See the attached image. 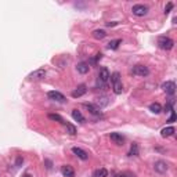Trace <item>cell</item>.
Masks as SVG:
<instances>
[{"mask_svg":"<svg viewBox=\"0 0 177 177\" xmlns=\"http://www.w3.org/2000/svg\"><path fill=\"white\" fill-rule=\"evenodd\" d=\"M111 82H112V89L115 94H122L123 91V86H122V80H120V74L119 72H113L112 75L109 76Z\"/></svg>","mask_w":177,"mask_h":177,"instance_id":"6da1fadb","label":"cell"},{"mask_svg":"<svg viewBox=\"0 0 177 177\" xmlns=\"http://www.w3.org/2000/svg\"><path fill=\"white\" fill-rule=\"evenodd\" d=\"M109 71L108 68H101L98 72V78H97V86H100V87H105L107 86V82L109 80Z\"/></svg>","mask_w":177,"mask_h":177,"instance_id":"7a4b0ae2","label":"cell"},{"mask_svg":"<svg viewBox=\"0 0 177 177\" xmlns=\"http://www.w3.org/2000/svg\"><path fill=\"white\" fill-rule=\"evenodd\" d=\"M158 46H159V48H162V50L169 51V50H172L173 48V46H174V41H173L170 37L162 36V37H159L158 39Z\"/></svg>","mask_w":177,"mask_h":177,"instance_id":"3957f363","label":"cell"},{"mask_svg":"<svg viewBox=\"0 0 177 177\" xmlns=\"http://www.w3.org/2000/svg\"><path fill=\"white\" fill-rule=\"evenodd\" d=\"M131 11L137 17H144V15H147V13H148V7L145 4H134Z\"/></svg>","mask_w":177,"mask_h":177,"instance_id":"277c9868","label":"cell"},{"mask_svg":"<svg viewBox=\"0 0 177 177\" xmlns=\"http://www.w3.org/2000/svg\"><path fill=\"white\" fill-rule=\"evenodd\" d=\"M131 72H133V75H136V76H147L148 74H150V69H148L147 67H144V65H136V67H133Z\"/></svg>","mask_w":177,"mask_h":177,"instance_id":"5b68a950","label":"cell"},{"mask_svg":"<svg viewBox=\"0 0 177 177\" xmlns=\"http://www.w3.org/2000/svg\"><path fill=\"white\" fill-rule=\"evenodd\" d=\"M154 169H155V172H157V173H161V174H163V173L168 172L169 165L166 163L165 161H157V162L154 163Z\"/></svg>","mask_w":177,"mask_h":177,"instance_id":"8992f818","label":"cell"},{"mask_svg":"<svg viewBox=\"0 0 177 177\" xmlns=\"http://www.w3.org/2000/svg\"><path fill=\"white\" fill-rule=\"evenodd\" d=\"M162 89H163V91L169 96H173L176 93V85H174V82H172V80L165 82L163 85H162Z\"/></svg>","mask_w":177,"mask_h":177,"instance_id":"52a82bcc","label":"cell"},{"mask_svg":"<svg viewBox=\"0 0 177 177\" xmlns=\"http://www.w3.org/2000/svg\"><path fill=\"white\" fill-rule=\"evenodd\" d=\"M47 97L50 100H53V101H57V102H65V101H67V98H65V97L62 96L60 91H54V90H53V91H48Z\"/></svg>","mask_w":177,"mask_h":177,"instance_id":"ba28073f","label":"cell"},{"mask_svg":"<svg viewBox=\"0 0 177 177\" xmlns=\"http://www.w3.org/2000/svg\"><path fill=\"white\" fill-rule=\"evenodd\" d=\"M72 152L78 157L79 159H82V161H87L89 159V154L86 152L85 150H82V148H78V147H74L72 148Z\"/></svg>","mask_w":177,"mask_h":177,"instance_id":"9c48e42d","label":"cell"},{"mask_svg":"<svg viewBox=\"0 0 177 177\" xmlns=\"http://www.w3.org/2000/svg\"><path fill=\"white\" fill-rule=\"evenodd\" d=\"M44 76H46V71L44 69H36V71H33L32 74L29 75V79H32V80H40V79H43Z\"/></svg>","mask_w":177,"mask_h":177,"instance_id":"30bf717a","label":"cell"},{"mask_svg":"<svg viewBox=\"0 0 177 177\" xmlns=\"http://www.w3.org/2000/svg\"><path fill=\"white\" fill-rule=\"evenodd\" d=\"M86 91H87V87H86L85 85H80V86H78L74 91H72V97H74V98H79V97L85 96Z\"/></svg>","mask_w":177,"mask_h":177,"instance_id":"8fae6325","label":"cell"},{"mask_svg":"<svg viewBox=\"0 0 177 177\" xmlns=\"http://www.w3.org/2000/svg\"><path fill=\"white\" fill-rule=\"evenodd\" d=\"M109 104V98L107 96H101V97H98V98L96 100V107L98 109H101L104 108V107H107Z\"/></svg>","mask_w":177,"mask_h":177,"instance_id":"7c38bea8","label":"cell"},{"mask_svg":"<svg viewBox=\"0 0 177 177\" xmlns=\"http://www.w3.org/2000/svg\"><path fill=\"white\" fill-rule=\"evenodd\" d=\"M61 173H62V176L64 177H74L75 176V170L72 169V166H69V165H64L61 168Z\"/></svg>","mask_w":177,"mask_h":177,"instance_id":"4fadbf2b","label":"cell"},{"mask_svg":"<svg viewBox=\"0 0 177 177\" xmlns=\"http://www.w3.org/2000/svg\"><path fill=\"white\" fill-rule=\"evenodd\" d=\"M111 140H112L115 144H118V145H122L124 143V137L122 136V134H119V133H111Z\"/></svg>","mask_w":177,"mask_h":177,"instance_id":"5bb4252c","label":"cell"},{"mask_svg":"<svg viewBox=\"0 0 177 177\" xmlns=\"http://www.w3.org/2000/svg\"><path fill=\"white\" fill-rule=\"evenodd\" d=\"M76 69H78L79 74L86 75V74H89V69H90V67H89L87 62H79L78 67H76Z\"/></svg>","mask_w":177,"mask_h":177,"instance_id":"9a60e30c","label":"cell"},{"mask_svg":"<svg viewBox=\"0 0 177 177\" xmlns=\"http://www.w3.org/2000/svg\"><path fill=\"white\" fill-rule=\"evenodd\" d=\"M174 131H176V129L173 126H168V127H165V129L161 130V136L162 137H170L174 134Z\"/></svg>","mask_w":177,"mask_h":177,"instance_id":"2e32d148","label":"cell"},{"mask_svg":"<svg viewBox=\"0 0 177 177\" xmlns=\"http://www.w3.org/2000/svg\"><path fill=\"white\" fill-rule=\"evenodd\" d=\"M72 118H74L76 122H79V123H85V116L82 115L80 111H78V109H74V111H72Z\"/></svg>","mask_w":177,"mask_h":177,"instance_id":"e0dca14e","label":"cell"},{"mask_svg":"<svg viewBox=\"0 0 177 177\" xmlns=\"http://www.w3.org/2000/svg\"><path fill=\"white\" fill-rule=\"evenodd\" d=\"M83 107H85L90 113H93V115H98L100 113V109L97 108L96 105H93V104H83Z\"/></svg>","mask_w":177,"mask_h":177,"instance_id":"ac0fdd59","label":"cell"},{"mask_svg":"<svg viewBox=\"0 0 177 177\" xmlns=\"http://www.w3.org/2000/svg\"><path fill=\"white\" fill-rule=\"evenodd\" d=\"M105 36H107V33H105V30H102V29H96L94 32H93V37L97 40H101Z\"/></svg>","mask_w":177,"mask_h":177,"instance_id":"d6986e66","label":"cell"},{"mask_svg":"<svg viewBox=\"0 0 177 177\" xmlns=\"http://www.w3.org/2000/svg\"><path fill=\"white\" fill-rule=\"evenodd\" d=\"M107 176H108V170L104 168L97 169V170L93 172V177H107Z\"/></svg>","mask_w":177,"mask_h":177,"instance_id":"ffe728a7","label":"cell"},{"mask_svg":"<svg viewBox=\"0 0 177 177\" xmlns=\"http://www.w3.org/2000/svg\"><path fill=\"white\" fill-rule=\"evenodd\" d=\"M150 111H151V112H154V113H161L162 112L161 104H159V102H152L150 105Z\"/></svg>","mask_w":177,"mask_h":177,"instance_id":"44dd1931","label":"cell"},{"mask_svg":"<svg viewBox=\"0 0 177 177\" xmlns=\"http://www.w3.org/2000/svg\"><path fill=\"white\" fill-rule=\"evenodd\" d=\"M48 119H51V120H57V122H60L62 124H65L67 122L64 120V118L60 116L58 113H48Z\"/></svg>","mask_w":177,"mask_h":177,"instance_id":"7402d4cb","label":"cell"},{"mask_svg":"<svg viewBox=\"0 0 177 177\" xmlns=\"http://www.w3.org/2000/svg\"><path fill=\"white\" fill-rule=\"evenodd\" d=\"M122 43V39H116V40H111L108 43V48L109 50H116L119 47V44Z\"/></svg>","mask_w":177,"mask_h":177,"instance_id":"603a6c76","label":"cell"},{"mask_svg":"<svg viewBox=\"0 0 177 177\" xmlns=\"http://www.w3.org/2000/svg\"><path fill=\"white\" fill-rule=\"evenodd\" d=\"M65 129H67V133L71 134V136H75L76 134V127L71 123H65Z\"/></svg>","mask_w":177,"mask_h":177,"instance_id":"cb8c5ba5","label":"cell"},{"mask_svg":"<svg viewBox=\"0 0 177 177\" xmlns=\"http://www.w3.org/2000/svg\"><path fill=\"white\" fill-rule=\"evenodd\" d=\"M138 155V145L137 144H133L130 148V152H129V157H137Z\"/></svg>","mask_w":177,"mask_h":177,"instance_id":"d4e9b609","label":"cell"},{"mask_svg":"<svg viewBox=\"0 0 177 177\" xmlns=\"http://www.w3.org/2000/svg\"><path fill=\"white\" fill-rule=\"evenodd\" d=\"M172 7H173V3H168V6H166V8H165V14H166V15H168L169 13H170Z\"/></svg>","mask_w":177,"mask_h":177,"instance_id":"484cf974","label":"cell"},{"mask_svg":"<svg viewBox=\"0 0 177 177\" xmlns=\"http://www.w3.org/2000/svg\"><path fill=\"white\" fill-rule=\"evenodd\" d=\"M118 25V22H107V26H115Z\"/></svg>","mask_w":177,"mask_h":177,"instance_id":"4316f807","label":"cell"}]
</instances>
